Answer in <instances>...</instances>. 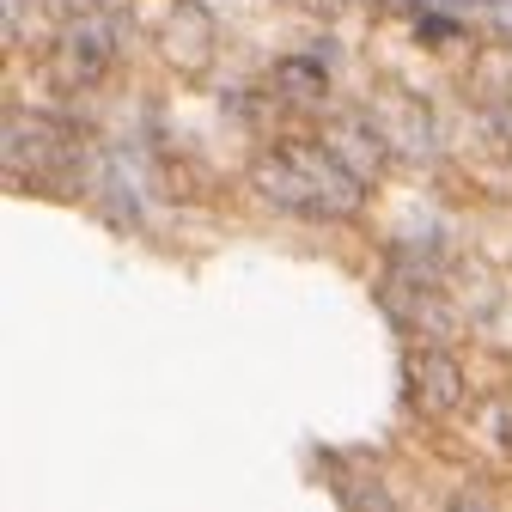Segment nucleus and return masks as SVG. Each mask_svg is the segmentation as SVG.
Wrapping results in <instances>:
<instances>
[{"label":"nucleus","mask_w":512,"mask_h":512,"mask_svg":"<svg viewBox=\"0 0 512 512\" xmlns=\"http://www.w3.org/2000/svg\"><path fill=\"white\" fill-rule=\"evenodd\" d=\"M256 189L299 220H354L366 208V177L330 141H275L256 159Z\"/></svg>","instance_id":"nucleus-1"},{"label":"nucleus","mask_w":512,"mask_h":512,"mask_svg":"<svg viewBox=\"0 0 512 512\" xmlns=\"http://www.w3.org/2000/svg\"><path fill=\"white\" fill-rule=\"evenodd\" d=\"M116 13H104L98 0H74L68 19L55 25V49H49V68L61 86H98L110 74V61H116Z\"/></svg>","instance_id":"nucleus-2"},{"label":"nucleus","mask_w":512,"mask_h":512,"mask_svg":"<svg viewBox=\"0 0 512 512\" xmlns=\"http://www.w3.org/2000/svg\"><path fill=\"white\" fill-rule=\"evenodd\" d=\"M74 165H80V147H74L68 122L25 116V110L7 122V171H13V183H25V177L49 183L55 171H74Z\"/></svg>","instance_id":"nucleus-3"},{"label":"nucleus","mask_w":512,"mask_h":512,"mask_svg":"<svg viewBox=\"0 0 512 512\" xmlns=\"http://www.w3.org/2000/svg\"><path fill=\"white\" fill-rule=\"evenodd\" d=\"M372 122H378V135L391 141V153H403V159H421V153L439 147L433 110H427L421 98H409V92H384V98L372 104Z\"/></svg>","instance_id":"nucleus-4"},{"label":"nucleus","mask_w":512,"mask_h":512,"mask_svg":"<svg viewBox=\"0 0 512 512\" xmlns=\"http://www.w3.org/2000/svg\"><path fill=\"white\" fill-rule=\"evenodd\" d=\"M409 391L427 415H452L464 403V372L445 348H415L409 354Z\"/></svg>","instance_id":"nucleus-5"},{"label":"nucleus","mask_w":512,"mask_h":512,"mask_svg":"<svg viewBox=\"0 0 512 512\" xmlns=\"http://www.w3.org/2000/svg\"><path fill=\"white\" fill-rule=\"evenodd\" d=\"M324 141H330V147H336V153H342V159H348V165H354L360 177H366V183L378 177L384 153H391V141L378 135V122H372V116H336Z\"/></svg>","instance_id":"nucleus-6"},{"label":"nucleus","mask_w":512,"mask_h":512,"mask_svg":"<svg viewBox=\"0 0 512 512\" xmlns=\"http://www.w3.org/2000/svg\"><path fill=\"white\" fill-rule=\"evenodd\" d=\"M165 49H171V61H177L183 74H202V68H208V55H214V25H208V13H202V7L171 13Z\"/></svg>","instance_id":"nucleus-7"},{"label":"nucleus","mask_w":512,"mask_h":512,"mask_svg":"<svg viewBox=\"0 0 512 512\" xmlns=\"http://www.w3.org/2000/svg\"><path fill=\"white\" fill-rule=\"evenodd\" d=\"M439 7H452L464 19V31L470 25H488V31L512 37V0H439Z\"/></svg>","instance_id":"nucleus-8"},{"label":"nucleus","mask_w":512,"mask_h":512,"mask_svg":"<svg viewBox=\"0 0 512 512\" xmlns=\"http://www.w3.org/2000/svg\"><path fill=\"white\" fill-rule=\"evenodd\" d=\"M275 86H287L293 98H324V68H317V61H281L275 68Z\"/></svg>","instance_id":"nucleus-9"},{"label":"nucleus","mask_w":512,"mask_h":512,"mask_svg":"<svg viewBox=\"0 0 512 512\" xmlns=\"http://www.w3.org/2000/svg\"><path fill=\"white\" fill-rule=\"evenodd\" d=\"M488 135H494V141H506V147H512V92H506V98H500V104H494V110H488Z\"/></svg>","instance_id":"nucleus-10"},{"label":"nucleus","mask_w":512,"mask_h":512,"mask_svg":"<svg viewBox=\"0 0 512 512\" xmlns=\"http://www.w3.org/2000/svg\"><path fill=\"white\" fill-rule=\"evenodd\" d=\"M287 7H305V13H317V19H336L342 0H287Z\"/></svg>","instance_id":"nucleus-11"}]
</instances>
